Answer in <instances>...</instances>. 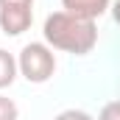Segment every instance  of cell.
I'll return each mask as SVG.
<instances>
[{
	"label": "cell",
	"mask_w": 120,
	"mask_h": 120,
	"mask_svg": "<svg viewBox=\"0 0 120 120\" xmlns=\"http://www.w3.org/2000/svg\"><path fill=\"white\" fill-rule=\"evenodd\" d=\"M17 73H20V67H17V56L0 48V90L11 87L14 78H17Z\"/></svg>",
	"instance_id": "5"
},
{
	"label": "cell",
	"mask_w": 120,
	"mask_h": 120,
	"mask_svg": "<svg viewBox=\"0 0 120 120\" xmlns=\"http://www.w3.org/2000/svg\"><path fill=\"white\" fill-rule=\"evenodd\" d=\"M109 6H112V0H61L64 11H70L81 20H92V22L98 17H103L109 11Z\"/></svg>",
	"instance_id": "4"
},
{
	"label": "cell",
	"mask_w": 120,
	"mask_h": 120,
	"mask_svg": "<svg viewBox=\"0 0 120 120\" xmlns=\"http://www.w3.org/2000/svg\"><path fill=\"white\" fill-rule=\"evenodd\" d=\"M53 120H95V117H92L90 112H84V109H64Z\"/></svg>",
	"instance_id": "8"
},
{
	"label": "cell",
	"mask_w": 120,
	"mask_h": 120,
	"mask_svg": "<svg viewBox=\"0 0 120 120\" xmlns=\"http://www.w3.org/2000/svg\"><path fill=\"white\" fill-rule=\"evenodd\" d=\"M42 36L53 50H64V53H73V56H87L98 45V25L92 20H81V17L59 8V11L45 17Z\"/></svg>",
	"instance_id": "1"
},
{
	"label": "cell",
	"mask_w": 120,
	"mask_h": 120,
	"mask_svg": "<svg viewBox=\"0 0 120 120\" xmlns=\"http://www.w3.org/2000/svg\"><path fill=\"white\" fill-rule=\"evenodd\" d=\"M17 117H20L17 103H14L8 95H3V92H0V120H17Z\"/></svg>",
	"instance_id": "6"
},
{
	"label": "cell",
	"mask_w": 120,
	"mask_h": 120,
	"mask_svg": "<svg viewBox=\"0 0 120 120\" xmlns=\"http://www.w3.org/2000/svg\"><path fill=\"white\" fill-rule=\"evenodd\" d=\"M109 8H112V17H115V22L120 25V0H115V3L109 6Z\"/></svg>",
	"instance_id": "9"
},
{
	"label": "cell",
	"mask_w": 120,
	"mask_h": 120,
	"mask_svg": "<svg viewBox=\"0 0 120 120\" xmlns=\"http://www.w3.org/2000/svg\"><path fill=\"white\" fill-rule=\"evenodd\" d=\"M98 120H120V101H109V103H103Z\"/></svg>",
	"instance_id": "7"
},
{
	"label": "cell",
	"mask_w": 120,
	"mask_h": 120,
	"mask_svg": "<svg viewBox=\"0 0 120 120\" xmlns=\"http://www.w3.org/2000/svg\"><path fill=\"white\" fill-rule=\"evenodd\" d=\"M34 22V0H0V31L20 36Z\"/></svg>",
	"instance_id": "3"
},
{
	"label": "cell",
	"mask_w": 120,
	"mask_h": 120,
	"mask_svg": "<svg viewBox=\"0 0 120 120\" xmlns=\"http://www.w3.org/2000/svg\"><path fill=\"white\" fill-rule=\"evenodd\" d=\"M17 67L25 81L45 84L56 73V53L48 42H28V45H22V50L17 56Z\"/></svg>",
	"instance_id": "2"
}]
</instances>
